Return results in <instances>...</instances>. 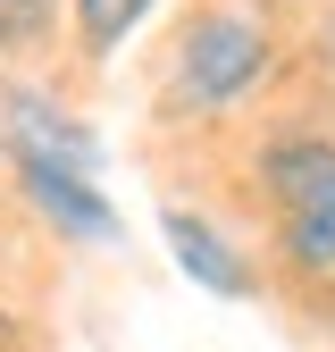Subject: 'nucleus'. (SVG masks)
<instances>
[{"label":"nucleus","instance_id":"6","mask_svg":"<svg viewBox=\"0 0 335 352\" xmlns=\"http://www.w3.org/2000/svg\"><path fill=\"white\" fill-rule=\"evenodd\" d=\"M143 17H151V0H76V42H84V59H109Z\"/></svg>","mask_w":335,"mask_h":352},{"label":"nucleus","instance_id":"3","mask_svg":"<svg viewBox=\"0 0 335 352\" xmlns=\"http://www.w3.org/2000/svg\"><path fill=\"white\" fill-rule=\"evenodd\" d=\"M17 185H25V201L51 218L67 243H117V210L101 201L93 168H67V160H34V151H17Z\"/></svg>","mask_w":335,"mask_h":352},{"label":"nucleus","instance_id":"5","mask_svg":"<svg viewBox=\"0 0 335 352\" xmlns=\"http://www.w3.org/2000/svg\"><path fill=\"white\" fill-rule=\"evenodd\" d=\"M9 151H34V160H67V168H101V143L93 126H76L51 93H25L9 84Z\"/></svg>","mask_w":335,"mask_h":352},{"label":"nucleus","instance_id":"8","mask_svg":"<svg viewBox=\"0 0 335 352\" xmlns=\"http://www.w3.org/2000/svg\"><path fill=\"white\" fill-rule=\"evenodd\" d=\"M327 51H335V17H327Z\"/></svg>","mask_w":335,"mask_h":352},{"label":"nucleus","instance_id":"1","mask_svg":"<svg viewBox=\"0 0 335 352\" xmlns=\"http://www.w3.org/2000/svg\"><path fill=\"white\" fill-rule=\"evenodd\" d=\"M268 201H277V252L302 277H335V143L327 135H285L260 160Z\"/></svg>","mask_w":335,"mask_h":352},{"label":"nucleus","instance_id":"2","mask_svg":"<svg viewBox=\"0 0 335 352\" xmlns=\"http://www.w3.org/2000/svg\"><path fill=\"white\" fill-rule=\"evenodd\" d=\"M268 76V25L235 9V0H209V9L185 17V42H176V101L185 109H235L260 93Z\"/></svg>","mask_w":335,"mask_h":352},{"label":"nucleus","instance_id":"7","mask_svg":"<svg viewBox=\"0 0 335 352\" xmlns=\"http://www.w3.org/2000/svg\"><path fill=\"white\" fill-rule=\"evenodd\" d=\"M51 34V0H0V51H42Z\"/></svg>","mask_w":335,"mask_h":352},{"label":"nucleus","instance_id":"4","mask_svg":"<svg viewBox=\"0 0 335 352\" xmlns=\"http://www.w3.org/2000/svg\"><path fill=\"white\" fill-rule=\"evenodd\" d=\"M159 235H168V252H176V269H185L193 285H209V294H260L251 260L209 227L201 210H159Z\"/></svg>","mask_w":335,"mask_h":352}]
</instances>
